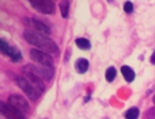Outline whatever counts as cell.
<instances>
[{
  "instance_id": "6da1fadb",
  "label": "cell",
  "mask_w": 155,
  "mask_h": 119,
  "mask_svg": "<svg viewBox=\"0 0 155 119\" xmlns=\"http://www.w3.org/2000/svg\"><path fill=\"white\" fill-rule=\"evenodd\" d=\"M23 36L27 42L36 46L39 50H41L46 53H57L58 52V47H57L56 42L46 35H42V34H39L30 29H27V30H24Z\"/></svg>"
},
{
  "instance_id": "7a4b0ae2",
  "label": "cell",
  "mask_w": 155,
  "mask_h": 119,
  "mask_svg": "<svg viewBox=\"0 0 155 119\" xmlns=\"http://www.w3.org/2000/svg\"><path fill=\"white\" fill-rule=\"evenodd\" d=\"M23 69L29 70L30 73L35 74L42 80H51L53 76V67H45V66H35V64H27L23 67Z\"/></svg>"
},
{
  "instance_id": "3957f363",
  "label": "cell",
  "mask_w": 155,
  "mask_h": 119,
  "mask_svg": "<svg viewBox=\"0 0 155 119\" xmlns=\"http://www.w3.org/2000/svg\"><path fill=\"white\" fill-rule=\"evenodd\" d=\"M16 84H17V86L18 87H21L22 89V91L30 98V100H33V101H35V100H38L39 98V96H40V91H38L23 75H21V76H17L16 78Z\"/></svg>"
},
{
  "instance_id": "277c9868",
  "label": "cell",
  "mask_w": 155,
  "mask_h": 119,
  "mask_svg": "<svg viewBox=\"0 0 155 119\" xmlns=\"http://www.w3.org/2000/svg\"><path fill=\"white\" fill-rule=\"evenodd\" d=\"M23 22H24L25 25L29 27L30 30L36 32V33H39V34L50 35V33H51L50 27H48L46 23H44L42 21H39V19H36V18H29V17H28V18H24Z\"/></svg>"
},
{
  "instance_id": "5b68a950",
  "label": "cell",
  "mask_w": 155,
  "mask_h": 119,
  "mask_svg": "<svg viewBox=\"0 0 155 119\" xmlns=\"http://www.w3.org/2000/svg\"><path fill=\"white\" fill-rule=\"evenodd\" d=\"M30 58L34 62L39 63L40 66L53 67V58L48 53H46V52H44L39 49H31L30 50Z\"/></svg>"
},
{
  "instance_id": "8992f818",
  "label": "cell",
  "mask_w": 155,
  "mask_h": 119,
  "mask_svg": "<svg viewBox=\"0 0 155 119\" xmlns=\"http://www.w3.org/2000/svg\"><path fill=\"white\" fill-rule=\"evenodd\" d=\"M1 114L5 119H25V114H23L21 110L11 106L10 103H1L0 104Z\"/></svg>"
},
{
  "instance_id": "52a82bcc",
  "label": "cell",
  "mask_w": 155,
  "mask_h": 119,
  "mask_svg": "<svg viewBox=\"0 0 155 119\" xmlns=\"http://www.w3.org/2000/svg\"><path fill=\"white\" fill-rule=\"evenodd\" d=\"M30 5L35 10L45 15H52L54 13V10H56L54 2L50 0H30Z\"/></svg>"
},
{
  "instance_id": "ba28073f",
  "label": "cell",
  "mask_w": 155,
  "mask_h": 119,
  "mask_svg": "<svg viewBox=\"0 0 155 119\" xmlns=\"http://www.w3.org/2000/svg\"><path fill=\"white\" fill-rule=\"evenodd\" d=\"M8 103L11 106H13L15 108H17L18 110H21L23 114H27L30 112V107H29L28 101L21 95H11L8 97Z\"/></svg>"
},
{
  "instance_id": "9c48e42d",
  "label": "cell",
  "mask_w": 155,
  "mask_h": 119,
  "mask_svg": "<svg viewBox=\"0 0 155 119\" xmlns=\"http://www.w3.org/2000/svg\"><path fill=\"white\" fill-rule=\"evenodd\" d=\"M22 72H23V76H24L38 91L44 92L45 85H44V83H42V79H40V78L36 76L35 74H33V73H30L29 70H25V69H23V68H22Z\"/></svg>"
},
{
  "instance_id": "30bf717a",
  "label": "cell",
  "mask_w": 155,
  "mask_h": 119,
  "mask_svg": "<svg viewBox=\"0 0 155 119\" xmlns=\"http://www.w3.org/2000/svg\"><path fill=\"white\" fill-rule=\"evenodd\" d=\"M0 50H1V52L4 55H6L8 57H12V55H13V52H15L16 49L12 47V46H10V44H7L4 39H1L0 40Z\"/></svg>"
},
{
  "instance_id": "8fae6325",
  "label": "cell",
  "mask_w": 155,
  "mask_h": 119,
  "mask_svg": "<svg viewBox=\"0 0 155 119\" xmlns=\"http://www.w3.org/2000/svg\"><path fill=\"white\" fill-rule=\"evenodd\" d=\"M88 61L87 59H85V58H79V59H76V62H75V69H76V72H79V73H85L87 69H88Z\"/></svg>"
},
{
  "instance_id": "7c38bea8",
  "label": "cell",
  "mask_w": 155,
  "mask_h": 119,
  "mask_svg": "<svg viewBox=\"0 0 155 119\" xmlns=\"http://www.w3.org/2000/svg\"><path fill=\"white\" fill-rule=\"evenodd\" d=\"M121 73H122L124 78L126 79V81H128V83L133 81V79H134V72H133L130 67L122 66V67H121Z\"/></svg>"
},
{
  "instance_id": "4fadbf2b",
  "label": "cell",
  "mask_w": 155,
  "mask_h": 119,
  "mask_svg": "<svg viewBox=\"0 0 155 119\" xmlns=\"http://www.w3.org/2000/svg\"><path fill=\"white\" fill-rule=\"evenodd\" d=\"M75 44H76L78 47L81 49V50H88V49L91 47V42H90L87 39H85V38H79V39H76V40H75Z\"/></svg>"
},
{
  "instance_id": "5bb4252c",
  "label": "cell",
  "mask_w": 155,
  "mask_h": 119,
  "mask_svg": "<svg viewBox=\"0 0 155 119\" xmlns=\"http://www.w3.org/2000/svg\"><path fill=\"white\" fill-rule=\"evenodd\" d=\"M138 117H139V109L136 108V107H132V108L127 109L126 113H125L126 119H138Z\"/></svg>"
},
{
  "instance_id": "9a60e30c",
  "label": "cell",
  "mask_w": 155,
  "mask_h": 119,
  "mask_svg": "<svg viewBox=\"0 0 155 119\" xmlns=\"http://www.w3.org/2000/svg\"><path fill=\"white\" fill-rule=\"evenodd\" d=\"M59 8H61L62 17L67 18L68 17V12H69V2L68 1H61L59 2Z\"/></svg>"
},
{
  "instance_id": "2e32d148",
  "label": "cell",
  "mask_w": 155,
  "mask_h": 119,
  "mask_svg": "<svg viewBox=\"0 0 155 119\" xmlns=\"http://www.w3.org/2000/svg\"><path fill=\"white\" fill-rule=\"evenodd\" d=\"M115 76H116V69L114 67H109L105 72V79L108 81H113L115 79Z\"/></svg>"
},
{
  "instance_id": "e0dca14e",
  "label": "cell",
  "mask_w": 155,
  "mask_h": 119,
  "mask_svg": "<svg viewBox=\"0 0 155 119\" xmlns=\"http://www.w3.org/2000/svg\"><path fill=\"white\" fill-rule=\"evenodd\" d=\"M145 117H147L148 119H155V106L151 107V108H149V109L145 112Z\"/></svg>"
},
{
  "instance_id": "ac0fdd59",
  "label": "cell",
  "mask_w": 155,
  "mask_h": 119,
  "mask_svg": "<svg viewBox=\"0 0 155 119\" xmlns=\"http://www.w3.org/2000/svg\"><path fill=\"white\" fill-rule=\"evenodd\" d=\"M11 59H12L13 62H18V61H21V59H22V55H21V52H19L18 50H15V52H13Z\"/></svg>"
},
{
  "instance_id": "d6986e66",
  "label": "cell",
  "mask_w": 155,
  "mask_h": 119,
  "mask_svg": "<svg viewBox=\"0 0 155 119\" xmlns=\"http://www.w3.org/2000/svg\"><path fill=\"white\" fill-rule=\"evenodd\" d=\"M124 10H125V12H127V13L132 12V11H133V5H132V2H131V1H126L125 5H124Z\"/></svg>"
},
{
  "instance_id": "ffe728a7",
  "label": "cell",
  "mask_w": 155,
  "mask_h": 119,
  "mask_svg": "<svg viewBox=\"0 0 155 119\" xmlns=\"http://www.w3.org/2000/svg\"><path fill=\"white\" fill-rule=\"evenodd\" d=\"M150 62H151L153 64H155V51L153 52V55H151V57H150Z\"/></svg>"
},
{
  "instance_id": "44dd1931",
  "label": "cell",
  "mask_w": 155,
  "mask_h": 119,
  "mask_svg": "<svg viewBox=\"0 0 155 119\" xmlns=\"http://www.w3.org/2000/svg\"><path fill=\"white\" fill-rule=\"evenodd\" d=\"M153 101H154V103H155V96H154V98H153Z\"/></svg>"
},
{
  "instance_id": "7402d4cb",
  "label": "cell",
  "mask_w": 155,
  "mask_h": 119,
  "mask_svg": "<svg viewBox=\"0 0 155 119\" xmlns=\"http://www.w3.org/2000/svg\"><path fill=\"white\" fill-rule=\"evenodd\" d=\"M103 119H109V118H103Z\"/></svg>"
}]
</instances>
